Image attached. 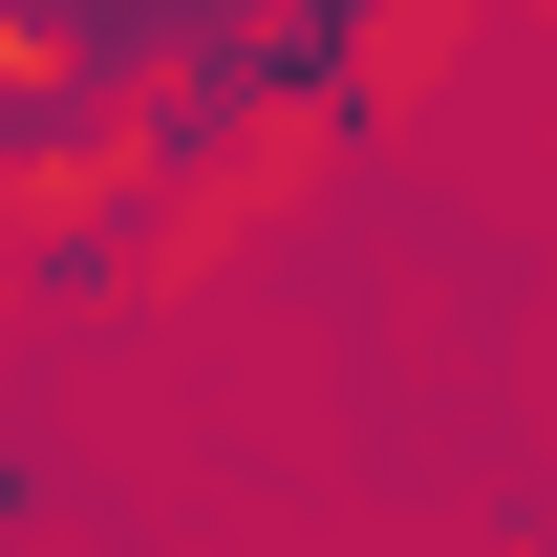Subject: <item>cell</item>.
<instances>
[{"instance_id":"cell-1","label":"cell","mask_w":557,"mask_h":557,"mask_svg":"<svg viewBox=\"0 0 557 557\" xmlns=\"http://www.w3.org/2000/svg\"><path fill=\"white\" fill-rule=\"evenodd\" d=\"M108 108H129V65H86V44H44V65L0 86V150H22V172H86V150H108Z\"/></svg>"}]
</instances>
